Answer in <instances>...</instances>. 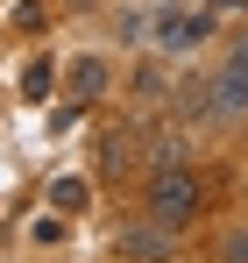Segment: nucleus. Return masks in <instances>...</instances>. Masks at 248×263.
Returning <instances> with one entry per match:
<instances>
[{
    "label": "nucleus",
    "mask_w": 248,
    "mask_h": 263,
    "mask_svg": "<svg viewBox=\"0 0 248 263\" xmlns=\"http://www.w3.org/2000/svg\"><path fill=\"white\" fill-rule=\"evenodd\" d=\"M149 214L163 220V228L199 220V171H192V164H156V178H149Z\"/></svg>",
    "instance_id": "obj_1"
},
{
    "label": "nucleus",
    "mask_w": 248,
    "mask_h": 263,
    "mask_svg": "<svg viewBox=\"0 0 248 263\" xmlns=\"http://www.w3.org/2000/svg\"><path fill=\"white\" fill-rule=\"evenodd\" d=\"M156 228H163V220H149V228H128L121 235V249L135 263H170V235H156Z\"/></svg>",
    "instance_id": "obj_2"
},
{
    "label": "nucleus",
    "mask_w": 248,
    "mask_h": 263,
    "mask_svg": "<svg viewBox=\"0 0 248 263\" xmlns=\"http://www.w3.org/2000/svg\"><path fill=\"white\" fill-rule=\"evenodd\" d=\"M156 36H163V50H192L199 36H206V14H163Z\"/></svg>",
    "instance_id": "obj_3"
},
{
    "label": "nucleus",
    "mask_w": 248,
    "mask_h": 263,
    "mask_svg": "<svg viewBox=\"0 0 248 263\" xmlns=\"http://www.w3.org/2000/svg\"><path fill=\"white\" fill-rule=\"evenodd\" d=\"M99 86H107V64H92V57L71 64V92H99Z\"/></svg>",
    "instance_id": "obj_4"
},
{
    "label": "nucleus",
    "mask_w": 248,
    "mask_h": 263,
    "mask_svg": "<svg viewBox=\"0 0 248 263\" xmlns=\"http://www.w3.org/2000/svg\"><path fill=\"white\" fill-rule=\"evenodd\" d=\"M50 199L71 214V206H85V185H78V178H57V185H50Z\"/></svg>",
    "instance_id": "obj_5"
},
{
    "label": "nucleus",
    "mask_w": 248,
    "mask_h": 263,
    "mask_svg": "<svg viewBox=\"0 0 248 263\" xmlns=\"http://www.w3.org/2000/svg\"><path fill=\"white\" fill-rule=\"evenodd\" d=\"M99 164H107V171H128V135H107V142H99Z\"/></svg>",
    "instance_id": "obj_6"
},
{
    "label": "nucleus",
    "mask_w": 248,
    "mask_h": 263,
    "mask_svg": "<svg viewBox=\"0 0 248 263\" xmlns=\"http://www.w3.org/2000/svg\"><path fill=\"white\" fill-rule=\"evenodd\" d=\"M227 256H234V263H248V235H234V242H227Z\"/></svg>",
    "instance_id": "obj_7"
},
{
    "label": "nucleus",
    "mask_w": 248,
    "mask_h": 263,
    "mask_svg": "<svg viewBox=\"0 0 248 263\" xmlns=\"http://www.w3.org/2000/svg\"><path fill=\"white\" fill-rule=\"evenodd\" d=\"M213 7H220V14H234V7H248V0H213Z\"/></svg>",
    "instance_id": "obj_8"
}]
</instances>
